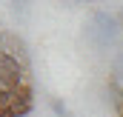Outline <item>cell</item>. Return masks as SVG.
<instances>
[{
  "mask_svg": "<svg viewBox=\"0 0 123 117\" xmlns=\"http://www.w3.org/2000/svg\"><path fill=\"white\" fill-rule=\"evenodd\" d=\"M52 109H55V114H57V117H66V114H69V111H66V106H63L60 100H52Z\"/></svg>",
  "mask_w": 123,
  "mask_h": 117,
  "instance_id": "2",
  "label": "cell"
},
{
  "mask_svg": "<svg viewBox=\"0 0 123 117\" xmlns=\"http://www.w3.org/2000/svg\"><path fill=\"white\" fill-rule=\"evenodd\" d=\"M120 20H123V14H120Z\"/></svg>",
  "mask_w": 123,
  "mask_h": 117,
  "instance_id": "4",
  "label": "cell"
},
{
  "mask_svg": "<svg viewBox=\"0 0 123 117\" xmlns=\"http://www.w3.org/2000/svg\"><path fill=\"white\" fill-rule=\"evenodd\" d=\"M26 86V63L9 52H0V88L14 91Z\"/></svg>",
  "mask_w": 123,
  "mask_h": 117,
  "instance_id": "1",
  "label": "cell"
},
{
  "mask_svg": "<svg viewBox=\"0 0 123 117\" xmlns=\"http://www.w3.org/2000/svg\"><path fill=\"white\" fill-rule=\"evenodd\" d=\"M115 74H117V80H123V54L115 60Z\"/></svg>",
  "mask_w": 123,
  "mask_h": 117,
  "instance_id": "3",
  "label": "cell"
}]
</instances>
